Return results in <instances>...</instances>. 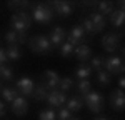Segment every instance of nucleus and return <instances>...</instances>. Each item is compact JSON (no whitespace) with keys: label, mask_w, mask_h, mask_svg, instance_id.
Here are the masks:
<instances>
[{"label":"nucleus","mask_w":125,"mask_h":120,"mask_svg":"<svg viewBox=\"0 0 125 120\" xmlns=\"http://www.w3.org/2000/svg\"><path fill=\"white\" fill-rule=\"evenodd\" d=\"M30 15L25 12H19V13H13L10 17V27L13 32L17 33H25L30 27Z\"/></svg>","instance_id":"obj_1"},{"label":"nucleus","mask_w":125,"mask_h":120,"mask_svg":"<svg viewBox=\"0 0 125 120\" xmlns=\"http://www.w3.org/2000/svg\"><path fill=\"white\" fill-rule=\"evenodd\" d=\"M29 49L35 53H50L52 52V45L45 35H35L27 42Z\"/></svg>","instance_id":"obj_2"},{"label":"nucleus","mask_w":125,"mask_h":120,"mask_svg":"<svg viewBox=\"0 0 125 120\" xmlns=\"http://www.w3.org/2000/svg\"><path fill=\"white\" fill-rule=\"evenodd\" d=\"M83 103H85L94 113H98V112L104 110L105 100H104V95H102V93H98V92H92V90H90L85 97H83Z\"/></svg>","instance_id":"obj_3"},{"label":"nucleus","mask_w":125,"mask_h":120,"mask_svg":"<svg viewBox=\"0 0 125 120\" xmlns=\"http://www.w3.org/2000/svg\"><path fill=\"white\" fill-rule=\"evenodd\" d=\"M53 19V12L52 9L45 5V3H39L35 9H33V20L37 22V23H50Z\"/></svg>","instance_id":"obj_4"},{"label":"nucleus","mask_w":125,"mask_h":120,"mask_svg":"<svg viewBox=\"0 0 125 120\" xmlns=\"http://www.w3.org/2000/svg\"><path fill=\"white\" fill-rule=\"evenodd\" d=\"M104 69H105L107 73L110 75H115V73H124V63H122V57H110V59H105V63H104Z\"/></svg>","instance_id":"obj_5"},{"label":"nucleus","mask_w":125,"mask_h":120,"mask_svg":"<svg viewBox=\"0 0 125 120\" xmlns=\"http://www.w3.org/2000/svg\"><path fill=\"white\" fill-rule=\"evenodd\" d=\"M17 92H19L22 97H29L33 93V89H35V82L29 77H22V79L17 80Z\"/></svg>","instance_id":"obj_6"},{"label":"nucleus","mask_w":125,"mask_h":120,"mask_svg":"<svg viewBox=\"0 0 125 120\" xmlns=\"http://www.w3.org/2000/svg\"><path fill=\"white\" fill-rule=\"evenodd\" d=\"M83 39H85V32H83V29H82V25L72 27L70 33L67 35V42L70 43V45H73V47L82 45V43H83Z\"/></svg>","instance_id":"obj_7"},{"label":"nucleus","mask_w":125,"mask_h":120,"mask_svg":"<svg viewBox=\"0 0 125 120\" xmlns=\"http://www.w3.org/2000/svg\"><path fill=\"white\" fill-rule=\"evenodd\" d=\"M110 107L115 110V112H122L125 107V95H124V90L115 89L112 90L110 93Z\"/></svg>","instance_id":"obj_8"},{"label":"nucleus","mask_w":125,"mask_h":120,"mask_svg":"<svg viewBox=\"0 0 125 120\" xmlns=\"http://www.w3.org/2000/svg\"><path fill=\"white\" fill-rule=\"evenodd\" d=\"M43 79H45V89L48 92H52V90H57L58 83H60V75H58L55 70H45L43 72Z\"/></svg>","instance_id":"obj_9"},{"label":"nucleus","mask_w":125,"mask_h":120,"mask_svg":"<svg viewBox=\"0 0 125 120\" xmlns=\"http://www.w3.org/2000/svg\"><path fill=\"white\" fill-rule=\"evenodd\" d=\"M65 37H67L65 30L62 29V27H55V29L50 32V35H48L47 39H48V42H50V45H52V49H53V47H60V45L63 43Z\"/></svg>","instance_id":"obj_10"},{"label":"nucleus","mask_w":125,"mask_h":120,"mask_svg":"<svg viewBox=\"0 0 125 120\" xmlns=\"http://www.w3.org/2000/svg\"><path fill=\"white\" fill-rule=\"evenodd\" d=\"M118 42H120V37L115 35V33H107L104 35V39H102V47L105 52H115L118 49Z\"/></svg>","instance_id":"obj_11"},{"label":"nucleus","mask_w":125,"mask_h":120,"mask_svg":"<svg viewBox=\"0 0 125 120\" xmlns=\"http://www.w3.org/2000/svg\"><path fill=\"white\" fill-rule=\"evenodd\" d=\"M27 110H29V102H27V99H25V97L19 95L17 99L12 102V112H13L15 115L23 117V115L27 113Z\"/></svg>","instance_id":"obj_12"},{"label":"nucleus","mask_w":125,"mask_h":120,"mask_svg":"<svg viewBox=\"0 0 125 120\" xmlns=\"http://www.w3.org/2000/svg\"><path fill=\"white\" fill-rule=\"evenodd\" d=\"M47 102L50 107H60L67 102V95L60 90H52L48 92V97H47Z\"/></svg>","instance_id":"obj_13"},{"label":"nucleus","mask_w":125,"mask_h":120,"mask_svg":"<svg viewBox=\"0 0 125 120\" xmlns=\"http://www.w3.org/2000/svg\"><path fill=\"white\" fill-rule=\"evenodd\" d=\"M73 55H75L77 60H80V62H87V60H90V57H92V49H90L87 43H82V45L75 47Z\"/></svg>","instance_id":"obj_14"},{"label":"nucleus","mask_w":125,"mask_h":120,"mask_svg":"<svg viewBox=\"0 0 125 120\" xmlns=\"http://www.w3.org/2000/svg\"><path fill=\"white\" fill-rule=\"evenodd\" d=\"M52 5L55 7V13L60 17H68L73 12V5L68 3V2H53Z\"/></svg>","instance_id":"obj_15"},{"label":"nucleus","mask_w":125,"mask_h":120,"mask_svg":"<svg viewBox=\"0 0 125 120\" xmlns=\"http://www.w3.org/2000/svg\"><path fill=\"white\" fill-rule=\"evenodd\" d=\"M88 20L94 23V27H95L97 30V33L98 32H102V30L105 29V25H107V19L104 17V15H100V13H97V12H94L90 17H88Z\"/></svg>","instance_id":"obj_16"},{"label":"nucleus","mask_w":125,"mask_h":120,"mask_svg":"<svg viewBox=\"0 0 125 120\" xmlns=\"http://www.w3.org/2000/svg\"><path fill=\"white\" fill-rule=\"evenodd\" d=\"M125 20V12L120 9L114 10L112 13H110V23L114 25V27H122V23H124Z\"/></svg>","instance_id":"obj_17"},{"label":"nucleus","mask_w":125,"mask_h":120,"mask_svg":"<svg viewBox=\"0 0 125 120\" xmlns=\"http://www.w3.org/2000/svg\"><path fill=\"white\" fill-rule=\"evenodd\" d=\"M82 107H83V99L82 97H70V99H67V107H65L67 110L78 112Z\"/></svg>","instance_id":"obj_18"},{"label":"nucleus","mask_w":125,"mask_h":120,"mask_svg":"<svg viewBox=\"0 0 125 120\" xmlns=\"http://www.w3.org/2000/svg\"><path fill=\"white\" fill-rule=\"evenodd\" d=\"M32 95H33V99L37 100V102H43V100H47V97H48V90L45 89L43 83H39V85H35Z\"/></svg>","instance_id":"obj_19"},{"label":"nucleus","mask_w":125,"mask_h":120,"mask_svg":"<svg viewBox=\"0 0 125 120\" xmlns=\"http://www.w3.org/2000/svg\"><path fill=\"white\" fill-rule=\"evenodd\" d=\"M5 53H7V59L12 60V62H15V60H19L22 57V50H20L19 45H9L5 49Z\"/></svg>","instance_id":"obj_20"},{"label":"nucleus","mask_w":125,"mask_h":120,"mask_svg":"<svg viewBox=\"0 0 125 120\" xmlns=\"http://www.w3.org/2000/svg\"><path fill=\"white\" fill-rule=\"evenodd\" d=\"M2 97H3V100L5 102H13V100L19 97V92H17V89H13V87H3L2 89Z\"/></svg>","instance_id":"obj_21"},{"label":"nucleus","mask_w":125,"mask_h":120,"mask_svg":"<svg viewBox=\"0 0 125 120\" xmlns=\"http://www.w3.org/2000/svg\"><path fill=\"white\" fill-rule=\"evenodd\" d=\"M97 9H98V12L97 13H100V15H110L112 12H114V3L112 2H98L97 3Z\"/></svg>","instance_id":"obj_22"},{"label":"nucleus","mask_w":125,"mask_h":120,"mask_svg":"<svg viewBox=\"0 0 125 120\" xmlns=\"http://www.w3.org/2000/svg\"><path fill=\"white\" fill-rule=\"evenodd\" d=\"M97 82H98L102 87H107V85H110V82H112V75L107 73L105 70H100V72H97Z\"/></svg>","instance_id":"obj_23"},{"label":"nucleus","mask_w":125,"mask_h":120,"mask_svg":"<svg viewBox=\"0 0 125 120\" xmlns=\"http://www.w3.org/2000/svg\"><path fill=\"white\" fill-rule=\"evenodd\" d=\"M90 73H92V69H90L88 65H80L77 69V72H75V77H77L78 80H87L90 77Z\"/></svg>","instance_id":"obj_24"},{"label":"nucleus","mask_w":125,"mask_h":120,"mask_svg":"<svg viewBox=\"0 0 125 120\" xmlns=\"http://www.w3.org/2000/svg\"><path fill=\"white\" fill-rule=\"evenodd\" d=\"M73 85H75V82L70 79V77L60 79V83H58V87H60V92H63V93H67L68 90H72V89H73Z\"/></svg>","instance_id":"obj_25"},{"label":"nucleus","mask_w":125,"mask_h":120,"mask_svg":"<svg viewBox=\"0 0 125 120\" xmlns=\"http://www.w3.org/2000/svg\"><path fill=\"white\" fill-rule=\"evenodd\" d=\"M90 89H92V83H90V80H88V79H87V80H78V82H77V90L83 95V97L90 92Z\"/></svg>","instance_id":"obj_26"},{"label":"nucleus","mask_w":125,"mask_h":120,"mask_svg":"<svg viewBox=\"0 0 125 120\" xmlns=\"http://www.w3.org/2000/svg\"><path fill=\"white\" fill-rule=\"evenodd\" d=\"M104 63H105V59L104 57H94V59L90 60V69L95 70V72H100V70H104Z\"/></svg>","instance_id":"obj_27"},{"label":"nucleus","mask_w":125,"mask_h":120,"mask_svg":"<svg viewBox=\"0 0 125 120\" xmlns=\"http://www.w3.org/2000/svg\"><path fill=\"white\" fill-rule=\"evenodd\" d=\"M39 120H57V112L52 109H45L39 113Z\"/></svg>","instance_id":"obj_28"},{"label":"nucleus","mask_w":125,"mask_h":120,"mask_svg":"<svg viewBox=\"0 0 125 120\" xmlns=\"http://www.w3.org/2000/svg\"><path fill=\"white\" fill-rule=\"evenodd\" d=\"M58 49H60V55L67 59V57H70V55L73 53V50H75V47H73V45H70L68 42H63V43H62V45H60Z\"/></svg>","instance_id":"obj_29"},{"label":"nucleus","mask_w":125,"mask_h":120,"mask_svg":"<svg viewBox=\"0 0 125 120\" xmlns=\"http://www.w3.org/2000/svg\"><path fill=\"white\" fill-rule=\"evenodd\" d=\"M5 42H7L9 45H19V33L13 32V30L5 32Z\"/></svg>","instance_id":"obj_30"},{"label":"nucleus","mask_w":125,"mask_h":120,"mask_svg":"<svg viewBox=\"0 0 125 120\" xmlns=\"http://www.w3.org/2000/svg\"><path fill=\"white\" fill-rule=\"evenodd\" d=\"M12 77H13V70L10 69V67H7V65H2L0 67V79L2 80H12Z\"/></svg>","instance_id":"obj_31"},{"label":"nucleus","mask_w":125,"mask_h":120,"mask_svg":"<svg viewBox=\"0 0 125 120\" xmlns=\"http://www.w3.org/2000/svg\"><path fill=\"white\" fill-rule=\"evenodd\" d=\"M82 29H83V32H85V33H88V35H95V33H97L94 23H92L88 19H85L83 22H82Z\"/></svg>","instance_id":"obj_32"},{"label":"nucleus","mask_w":125,"mask_h":120,"mask_svg":"<svg viewBox=\"0 0 125 120\" xmlns=\"http://www.w3.org/2000/svg\"><path fill=\"white\" fill-rule=\"evenodd\" d=\"M57 119H58V120H70V119H72V112H70V110H67L65 107H63V109L58 110Z\"/></svg>","instance_id":"obj_33"},{"label":"nucleus","mask_w":125,"mask_h":120,"mask_svg":"<svg viewBox=\"0 0 125 120\" xmlns=\"http://www.w3.org/2000/svg\"><path fill=\"white\" fill-rule=\"evenodd\" d=\"M27 5H29V2H9L10 9H23Z\"/></svg>","instance_id":"obj_34"},{"label":"nucleus","mask_w":125,"mask_h":120,"mask_svg":"<svg viewBox=\"0 0 125 120\" xmlns=\"http://www.w3.org/2000/svg\"><path fill=\"white\" fill-rule=\"evenodd\" d=\"M7 53H5V50L3 49H0V67H2V65H5V63H7Z\"/></svg>","instance_id":"obj_35"},{"label":"nucleus","mask_w":125,"mask_h":120,"mask_svg":"<svg viewBox=\"0 0 125 120\" xmlns=\"http://www.w3.org/2000/svg\"><path fill=\"white\" fill-rule=\"evenodd\" d=\"M5 112H7V109H5V103L0 100V117H3V115H5Z\"/></svg>","instance_id":"obj_36"},{"label":"nucleus","mask_w":125,"mask_h":120,"mask_svg":"<svg viewBox=\"0 0 125 120\" xmlns=\"http://www.w3.org/2000/svg\"><path fill=\"white\" fill-rule=\"evenodd\" d=\"M118 89H120V90L125 89V79H124V77H120V80H118Z\"/></svg>","instance_id":"obj_37"},{"label":"nucleus","mask_w":125,"mask_h":120,"mask_svg":"<svg viewBox=\"0 0 125 120\" xmlns=\"http://www.w3.org/2000/svg\"><path fill=\"white\" fill-rule=\"evenodd\" d=\"M94 120H110V119H107V117H95Z\"/></svg>","instance_id":"obj_38"},{"label":"nucleus","mask_w":125,"mask_h":120,"mask_svg":"<svg viewBox=\"0 0 125 120\" xmlns=\"http://www.w3.org/2000/svg\"><path fill=\"white\" fill-rule=\"evenodd\" d=\"M70 120H78V119H73V117H72V119H70Z\"/></svg>","instance_id":"obj_39"},{"label":"nucleus","mask_w":125,"mask_h":120,"mask_svg":"<svg viewBox=\"0 0 125 120\" xmlns=\"http://www.w3.org/2000/svg\"><path fill=\"white\" fill-rule=\"evenodd\" d=\"M0 90H2V83H0Z\"/></svg>","instance_id":"obj_40"}]
</instances>
